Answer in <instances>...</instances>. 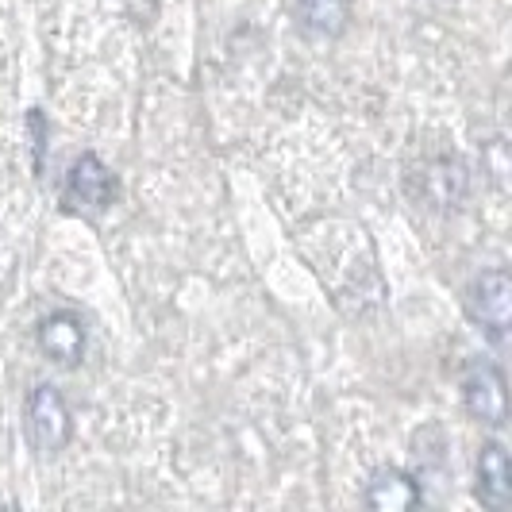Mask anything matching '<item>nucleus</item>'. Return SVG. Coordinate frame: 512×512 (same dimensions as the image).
<instances>
[{"label":"nucleus","instance_id":"nucleus-1","mask_svg":"<svg viewBox=\"0 0 512 512\" xmlns=\"http://www.w3.org/2000/svg\"><path fill=\"white\" fill-rule=\"evenodd\" d=\"M74 436L66 397L54 385H35L27 397V439L39 455H58Z\"/></svg>","mask_w":512,"mask_h":512},{"label":"nucleus","instance_id":"nucleus-2","mask_svg":"<svg viewBox=\"0 0 512 512\" xmlns=\"http://www.w3.org/2000/svg\"><path fill=\"white\" fill-rule=\"evenodd\" d=\"M466 312L474 324H482V332L493 343H505L512 324V278L505 266L486 270L478 282L466 289Z\"/></svg>","mask_w":512,"mask_h":512},{"label":"nucleus","instance_id":"nucleus-3","mask_svg":"<svg viewBox=\"0 0 512 512\" xmlns=\"http://www.w3.org/2000/svg\"><path fill=\"white\" fill-rule=\"evenodd\" d=\"M120 193V181L116 174L104 166L93 151L77 154L70 174H66V189H62V205L74 208V212H104V208L116 201Z\"/></svg>","mask_w":512,"mask_h":512},{"label":"nucleus","instance_id":"nucleus-4","mask_svg":"<svg viewBox=\"0 0 512 512\" xmlns=\"http://www.w3.org/2000/svg\"><path fill=\"white\" fill-rule=\"evenodd\" d=\"M462 405L474 420H482L489 428H501L509 420L505 374L493 362H470L462 374Z\"/></svg>","mask_w":512,"mask_h":512},{"label":"nucleus","instance_id":"nucleus-5","mask_svg":"<svg viewBox=\"0 0 512 512\" xmlns=\"http://www.w3.org/2000/svg\"><path fill=\"white\" fill-rule=\"evenodd\" d=\"M35 339H39V351H43L47 359L62 362V366H77L81 355H85L89 332H85V320H81L77 312L58 308V312H51V316L39 320Z\"/></svg>","mask_w":512,"mask_h":512},{"label":"nucleus","instance_id":"nucleus-6","mask_svg":"<svg viewBox=\"0 0 512 512\" xmlns=\"http://www.w3.org/2000/svg\"><path fill=\"white\" fill-rule=\"evenodd\" d=\"M362 501L374 512H412L424 505V493H420V482L412 474L397 470V466H378L366 482Z\"/></svg>","mask_w":512,"mask_h":512},{"label":"nucleus","instance_id":"nucleus-7","mask_svg":"<svg viewBox=\"0 0 512 512\" xmlns=\"http://www.w3.org/2000/svg\"><path fill=\"white\" fill-rule=\"evenodd\" d=\"M478 501L493 512L512 509V462L501 443H486L478 455Z\"/></svg>","mask_w":512,"mask_h":512},{"label":"nucleus","instance_id":"nucleus-8","mask_svg":"<svg viewBox=\"0 0 512 512\" xmlns=\"http://www.w3.org/2000/svg\"><path fill=\"white\" fill-rule=\"evenodd\" d=\"M293 16L308 35L339 39L351 24V0H293Z\"/></svg>","mask_w":512,"mask_h":512},{"label":"nucleus","instance_id":"nucleus-9","mask_svg":"<svg viewBox=\"0 0 512 512\" xmlns=\"http://www.w3.org/2000/svg\"><path fill=\"white\" fill-rule=\"evenodd\" d=\"M424 197L439 208L459 205L466 197V166L459 158H439L424 170Z\"/></svg>","mask_w":512,"mask_h":512},{"label":"nucleus","instance_id":"nucleus-10","mask_svg":"<svg viewBox=\"0 0 512 512\" xmlns=\"http://www.w3.org/2000/svg\"><path fill=\"white\" fill-rule=\"evenodd\" d=\"M31 131H35V170H43V139H47V124H43V112L31 108Z\"/></svg>","mask_w":512,"mask_h":512}]
</instances>
